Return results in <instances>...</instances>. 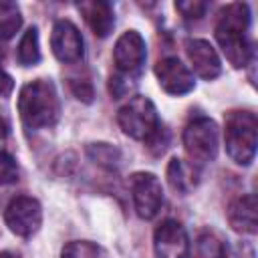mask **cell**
Returning <instances> with one entry per match:
<instances>
[{
  "label": "cell",
  "mask_w": 258,
  "mask_h": 258,
  "mask_svg": "<svg viewBox=\"0 0 258 258\" xmlns=\"http://www.w3.org/2000/svg\"><path fill=\"white\" fill-rule=\"evenodd\" d=\"M250 8L246 2L226 4L218 12L216 40L234 69H244L252 60V42L248 40Z\"/></svg>",
  "instance_id": "1"
},
{
  "label": "cell",
  "mask_w": 258,
  "mask_h": 258,
  "mask_svg": "<svg viewBox=\"0 0 258 258\" xmlns=\"http://www.w3.org/2000/svg\"><path fill=\"white\" fill-rule=\"evenodd\" d=\"M18 113L28 129L52 127L60 115V101L50 79H34L18 93Z\"/></svg>",
  "instance_id": "2"
},
{
  "label": "cell",
  "mask_w": 258,
  "mask_h": 258,
  "mask_svg": "<svg viewBox=\"0 0 258 258\" xmlns=\"http://www.w3.org/2000/svg\"><path fill=\"white\" fill-rule=\"evenodd\" d=\"M224 141L230 159L238 165L252 163L258 143V121L250 111H230L224 127Z\"/></svg>",
  "instance_id": "3"
},
{
  "label": "cell",
  "mask_w": 258,
  "mask_h": 258,
  "mask_svg": "<svg viewBox=\"0 0 258 258\" xmlns=\"http://www.w3.org/2000/svg\"><path fill=\"white\" fill-rule=\"evenodd\" d=\"M117 123L125 135L133 139H141V141H147L161 127L155 105L151 103V99L141 97V95L129 99V103H125L119 109Z\"/></svg>",
  "instance_id": "4"
},
{
  "label": "cell",
  "mask_w": 258,
  "mask_h": 258,
  "mask_svg": "<svg viewBox=\"0 0 258 258\" xmlns=\"http://www.w3.org/2000/svg\"><path fill=\"white\" fill-rule=\"evenodd\" d=\"M218 125L210 117H196L183 129V147L194 163H208L218 155Z\"/></svg>",
  "instance_id": "5"
},
{
  "label": "cell",
  "mask_w": 258,
  "mask_h": 258,
  "mask_svg": "<svg viewBox=\"0 0 258 258\" xmlns=\"http://www.w3.org/2000/svg\"><path fill=\"white\" fill-rule=\"evenodd\" d=\"M129 185L137 216L143 220L155 218L163 206V187L157 175L149 171H137L131 175Z\"/></svg>",
  "instance_id": "6"
},
{
  "label": "cell",
  "mask_w": 258,
  "mask_h": 258,
  "mask_svg": "<svg viewBox=\"0 0 258 258\" xmlns=\"http://www.w3.org/2000/svg\"><path fill=\"white\" fill-rule=\"evenodd\" d=\"M4 222L12 234L20 238H30L32 234L38 232L42 224V208L38 200L28 196H18L6 206Z\"/></svg>",
  "instance_id": "7"
},
{
  "label": "cell",
  "mask_w": 258,
  "mask_h": 258,
  "mask_svg": "<svg viewBox=\"0 0 258 258\" xmlns=\"http://www.w3.org/2000/svg\"><path fill=\"white\" fill-rule=\"evenodd\" d=\"M153 250L157 258H189V238L175 220H165L153 234Z\"/></svg>",
  "instance_id": "8"
},
{
  "label": "cell",
  "mask_w": 258,
  "mask_h": 258,
  "mask_svg": "<svg viewBox=\"0 0 258 258\" xmlns=\"http://www.w3.org/2000/svg\"><path fill=\"white\" fill-rule=\"evenodd\" d=\"M153 71H155L159 87L167 95L179 97V95H185V93L194 91V87H196L191 71L179 58H175V56H167V58L157 60Z\"/></svg>",
  "instance_id": "9"
},
{
  "label": "cell",
  "mask_w": 258,
  "mask_h": 258,
  "mask_svg": "<svg viewBox=\"0 0 258 258\" xmlns=\"http://www.w3.org/2000/svg\"><path fill=\"white\" fill-rule=\"evenodd\" d=\"M50 48L60 62H79L85 54L83 36L71 20H56L50 34Z\"/></svg>",
  "instance_id": "10"
},
{
  "label": "cell",
  "mask_w": 258,
  "mask_h": 258,
  "mask_svg": "<svg viewBox=\"0 0 258 258\" xmlns=\"http://www.w3.org/2000/svg\"><path fill=\"white\" fill-rule=\"evenodd\" d=\"M147 50H145V40L137 30H127L123 32L113 48V60L121 73L133 75L141 69L145 62Z\"/></svg>",
  "instance_id": "11"
},
{
  "label": "cell",
  "mask_w": 258,
  "mask_h": 258,
  "mask_svg": "<svg viewBox=\"0 0 258 258\" xmlns=\"http://www.w3.org/2000/svg\"><path fill=\"white\" fill-rule=\"evenodd\" d=\"M185 52L194 73L204 81H214L222 75V62L216 48L204 38H189L185 42Z\"/></svg>",
  "instance_id": "12"
},
{
  "label": "cell",
  "mask_w": 258,
  "mask_h": 258,
  "mask_svg": "<svg viewBox=\"0 0 258 258\" xmlns=\"http://www.w3.org/2000/svg\"><path fill=\"white\" fill-rule=\"evenodd\" d=\"M79 12L83 14L85 22L89 24V28L93 30L95 36L99 38H107L115 26V14H113V6L105 0H85L77 4Z\"/></svg>",
  "instance_id": "13"
},
{
  "label": "cell",
  "mask_w": 258,
  "mask_h": 258,
  "mask_svg": "<svg viewBox=\"0 0 258 258\" xmlns=\"http://www.w3.org/2000/svg\"><path fill=\"white\" fill-rule=\"evenodd\" d=\"M228 222L234 232L238 234H256L258 232V218H256V198L252 194L236 198L228 206Z\"/></svg>",
  "instance_id": "14"
},
{
  "label": "cell",
  "mask_w": 258,
  "mask_h": 258,
  "mask_svg": "<svg viewBox=\"0 0 258 258\" xmlns=\"http://www.w3.org/2000/svg\"><path fill=\"white\" fill-rule=\"evenodd\" d=\"M167 183L171 185L173 191L185 196L198 185V173L191 163H187L179 157H173L167 163Z\"/></svg>",
  "instance_id": "15"
},
{
  "label": "cell",
  "mask_w": 258,
  "mask_h": 258,
  "mask_svg": "<svg viewBox=\"0 0 258 258\" xmlns=\"http://www.w3.org/2000/svg\"><path fill=\"white\" fill-rule=\"evenodd\" d=\"M16 60L22 67H34L40 60V44H38V30L32 26L28 28L16 48Z\"/></svg>",
  "instance_id": "16"
},
{
  "label": "cell",
  "mask_w": 258,
  "mask_h": 258,
  "mask_svg": "<svg viewBox=\"0 0 258 258\" xmlns=\"http://www.w3.org/2000/svg\"><path fill=\"white\" fill-rule=\"evenodd\" d=\"M22 26V16L16 4L0 2V40H10Z\"/></svg>",
  "instance_id": "17"
},
{
  "label": "cell",
  "mask_w": 258,
  "mask_h": 258,
  "mask_svg": "<svg viewBox=\"0 0 258 258\" xmlns=\"http://www.w3.org/2000/svg\"><path fill=\"white\" fill-rule=\"evenodd\" d=\"M226 244L214 232H202L196 242V258H226Z\"/></svg>",
  "instance_id": "18"
},
{
  "label": "cell",
  "mask_w": 258,
  "mask_h": 258,
  "mask_svg": "<svg viewBox=\"0 0 258 258\" xmlns=\"http://www.w3.org/2000/svg\"><path fill=\"white\" fill-rule=\"evenodd\" d=\"M87 155L95 163H99L103 167H109V169L117 167L119 165V159H121L119 149L113 147V145H109V143H89L87 145Z\"/></svg>",
  "instance_id": "19"
},
{
  "label": "cell",
  "mask_w": 258,
  "mask_h": 258,
  "mask_svg": "<svg viewBox=\"0 0 258 258\" xmlns=\"http://www.w3.org/2000/svg\"><path fill=\"white\" fill-rule=\"evenodd\" d=\"M60 258H107L105 250L93 242L87 240H77V242H69L62 252Z\"/></svg>",
  "instance_id": "20"
},
{
  "label": "cell",
  "mask_w": 258,
  "mask_h": 258,
  "mask_svg": "<svg viewBox=\"0 0 258 258\" xmlns=\"http://www.w3.org/2000/svg\"><path fill=\"white\" fill-rule=\"evenodd\" d=\"M175 10L185 20H200L206 14L208 4L202 0H181V2H175Z\"/></svg>",
  "instance_id": "21"
},
{
  "label": "cell",
  "mask_w": 258,
  "mask_h": 258,
  "mask_svg": "<svg viewBox=\"0 0 258 258\" xmlns=\"http://www.w3.org/2000/svg\"><path fill=\"white\" fill-rule=\"evenodd\" d=\"M18 179V165H16V159L6 153V151H0V185H8V183H14Z\"/></svg>",
  "instance_id": "22"
},
{
  "label": "cell",
  "mask_w": 258,
  "mask_h": 258,
  "mask_svg": "<svg viewBox=\"0 0 258 258\" xmlns=\"http://www.w3.org/2000/svg\"><path fill=\"white\" fill-rule=\"evenodd\" d=\"M127 81H131V75H127V73H121V75L111 77V81H109V91H111V95H113L115 99L127 95V93L133 89V83H127Z\"/></svg>",
  "instance_id": "23"
},
{
  "label": "cell",
  "mask_w": 258,
  "mask_h": 258,
  "mask_svg": "<svg viewBox=\"0 0 258 258\" xmlns=\"http://www.w3.org/2000/svg\"><path fill=\"white\" fill-rule=\"evenodd\" d=\"M69 87H71V91H73V95L79 99V101H83V103H91L93 101V85L89 83V81H81V79H71V83H69Z\"/></svg>",
  "instance_id": "24"
},
{
  "label": "cell",
  "mask_w": 258,
  "mask_h": 258,
  "mask_svg": "<svg viewBox=\"0 0 258 258\" xmlns=\"http://www.w3.org/2000/svg\"><path fill=\"white\" fill-rule=\"evenodd\" d=\"M226 258H254V248L250 244H238L232 250H226Z\"/></svg>",
  "instance_id": "25"
},
{
  "label": "cell",
  "mask_w": 258,
  "mask_h": 258,
  "mask_svg": "<svg viewBox=\"0 0 258 258\" xmlns=\"http://www.w3.org/2000/svg\"><path fill=\"white\" fill-rule=\"evenodd\" d=\"M12 89H14V81H12V77L0 67V97H6V95H10L12 93Z\"/></svg>",
  "instance_id": "26"
},
{
  "label": "cell",
  "mask_w": 258,
  "mask_h": 258,
  "mask_svg": "<svg viewBox=\"0 0 258 258\" xmlns=\"http://www.w3.org/2000/svg\"><path fill=\"white\" fill-rule=\"evenodd\" d=\"M6 137H8V123H6L4 117H0V143H2Z\"/></svg>",
  "instance_id": "27"
},
{
  "label": "cell",
  "mask_w": 258,
  "mask_h": 258,
  "mask_svg": "<svg viewBox=\"0 0 258 258\" xmlns=\"http://www.w3.org/2000/svg\"><path fill=\"white\" fill-rule=\"evenodd\" d=\"M0 258H18V256L12 252H0Z\"/></svg>",
  "instance_id": "28"
}]
</instances>
